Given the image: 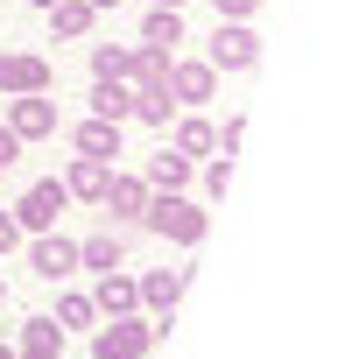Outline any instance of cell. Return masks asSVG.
<instances>
[{
	"instance_id": "cell-32",
	"label": "cell",
	"mask_w": 359,
	"mask_h": 359,
	"mask_svg": "<svg viewBox=\"0 0 359 359\" xmlns=\"http://www.w3.org/2000/svg\"><path fill=\"white\" fill-rule=\"evenodd\" d=\"M29 8H57V0H29Z\"/></svg>"
},
{
	"instance_id": "cell-25",
	"label": "cell",
	"mask_w": 359,
	"mask_h": 359,
	"mask_svg": "<svg viewBox=\"0 0 359 359\" xmlns=\"http://www.w3.org/2000/svg\"><path fill=\"white\" fill-rule=\"evenodd\" d=\"M226 191H233V162H212L205 169V198H226Z\"/></svg>"
},
{
	"instance_id": "cell-27",
	"label": "cell",
	"mask_w": 359,
	"mask_h": 359,
	"mask_svg": "<svg viewBox=\"0 0 359 359\" xmlns=\"http://www.w3.org/2000/svg\"><path fill=\"white\" fill-rule=\"evenodd\" d=\"M240 141H247V120L233 113V120H226V134H219V148H226V162H233V148H240Z\"/></svg>"
},
{
	"instance_id": "cell-24",
	"label": "cell",
	"mask_w": 359,
	"mask_h": 359,
	"mask_svg": "<svg viewBox=\"0 0 359 359\" xmlns=\"http://www.w3.org/2000/svg\"><path fill=\"white\" fill-rule=\"evenodd\" d=\"M92 317H99V310H92V296H64V303H57V331H85Z\"/></svg>"
},
{
	"instance_id": "cell-28",
	"label": "cell",
	"mask_w": 359,
	"mask_h": 359,
	"mask_svg": "<svg viewBox=\"0 0 359 359\" xmlns=\"http://www.w3.org/2000/svg\"><path fill=\"white\" fill-rule=\"evenodd\" d=\"M15 162H22V141H15V134H8V127H0V176H8V169H15Z\"/></svg>"
},
{
	"instance_id": "cell-19",
	"label": "cell",
	"mask_w": 359,
	"mask_h": 359,
	"mask_svg": "<svg viewBox=\"0 0 359 359\" xmlns=\"http://www.w3.org/2000/svg\"><path fill=\"white\" fill-rule=\"evenodd\" d=\"M43 15H50V29H57V36H71V43H78V36H92V22H99L92 0H57V8H43Z\"/></svg>"
},
{
	"instance_id": "cell-26",
	"label": "cell",
	"mask_w": 359,
	"mask_h": 359,
	"mask_svg": "<svg viewBox=\"0 0 359 359\" xmlns=\"http://www.w3.org/2000/svg\"><path fill=\"white\" fill-rule=\"evenodd\" d=\"M261 0H219V22H254Z\"/></svg>"
},
{
	"instance_id": "cell-16",
	"label": "cell",
	"mask_w": 359,
	"mask_h": 359,
	"mask_svg": "<svg viewBox=\"0 0 359 359\" xmlns=\"http://www.w3.org/2000/svg\"><path fill=\"white\" fill-rule=\"evenodd\" d=\"M78 155H99V162H113L120 155V120H78Z\"/></svg>"
},
{
	"instance_id": "cell-20",
	"label": "cell",
	"mask_w": 359,
	"mask_h": 359,
	"mask_svg": "<svg viewBox=\"0 0 359 359\" xmlns=\"http://www.w3.org/2000/svg\"><path fill=\"white\" fill-rule=\"evenodd\" d=\"M148 191H184L191 184V162L176 155V148H162V155H148V176H141Z\"/></svg>"
},
{
	"instance_id": "cell-17",
	"label": "cell",
	"mask_w": 359,
	"mask_h": 359,
	"mask_svg": "<svg viewBox=\"0 0 359 359\" xmlns=\"http://www.w3.org/2000/svg\"><path fill=\"white\" fill-rule=\"evenodd\" d=\"M127 261V240L120 233H92V240H78V268H99V275H113Z\"/></svg>"
},
{
	"instance_id": "cell-29",
	"label": "cell",
	"mask_w": 359,
	"mask_h": 359,
	"mask_svg": "<svg viewBox=\"0 0 359 359\" xmlns=\"http://www.w3.org/2000/svg\"><path fill=\"white\" fill-rule=\"evenodd\" d=\"M8 247H22V226H15V212H0V254Z\"/></svg>"
},
{
	"instance_id": "cell-30",
	"label": "cell",
	"mask_w": 359,
	"mask_h": 359,
	"mask_svg": "<svg viewBox=\"0 0 359 359\" xmlns=\"http://www.w3.org/2000/svg\"><path fill=\"white\" fill-rule=\"evenodd\" d=\"M92 8H99V15H106V8H120V0H92Z\"/></svg>"
},
{
	"instance_id": "cell-18",
	"label": "cell",
	"mask_w": 359,
	"mask_h": 359,
	"mask_svg": "<svg viewBox=\"0 0 359 359\" xmlns=\"http://www.w3.org/2000/svg\"><path fill=\"white\" fill-rule=\"evenodd\" d=\"M169 148L184 155V162H198V155H212V148H219V134H212V120H198V113H191V120H176Z\"/></svg>"
},
{
	"instance_id": "cell-10",
	"label": "cell",
	"mask_w": 359,
	"mask_h": 359,
	"mask_svg": "<svg viewBox=\"0 0 359 359\" xmlns=\"http://www.w3.org/2000/svg\"><path fill=\"white\" fill-rule=\"evenodd\" d=\"M106 184H113V162H99V155H71V169H64V191H71V198L99 205Z\"/></svg>"
},
{
	"instance_id": "cell-21",
	"label": "cell",
	"mask_w": 359,
	"mask_h": 359,
	"mask_svg": "<svg viewBox=\"0 0 359 359\" xmlns=\"http://www.w3.org/2000/svg\"><path fill=\"white\" fill-rule=\"evenodd\" d=\"M162 78H169V50H148V43H141V50L127 57V85L148 92V85H162Z\"/></svg>"
},
{
	"instance_id": "cell-23",
	"label": "cell",
	"mask_w": 359,
	"mask_h": 359,
	"mask_svg": "<svg viewBox=\"0 0 359 359\" xmlns=\"http://www.w3.org/2000/svg\"><path fill=\"white\" fill-rule=\"evenodd\" d=\"M127 57L134 50H120V43H92V78H127Z\"/></svg>"
},
{
	"instance_id": "cell-22",
	"label": "cell",
	"mask_w": 359,
	"mask_h": 359,
	"mask_svg": "<svg viewBox=\"0 0 359 359\" xmlns=\"http://www.w3.org/2000/svg\"><path fill=\"white\" fill-rule=\"evenodd\" d=\"M169 113H176L169 85H148V92H134V113H127V120H148V127H169Z\"/></svg>"
},
{
	"instance_id": "cell-1",
	"label": "cell",
	"mask_w": 359,
	"mask_h": 359,
	"mask_svg": "<svg viewBox=\"0 0 359 359\" xmlns=\"http://www.w3.org/2000/svg\"><path fill=\"white\" fill-rule=\"evenodd\" d=\"M141 226H148V233H162V240H176V247H205L212 212H205V205H191L184 191H155V198H148V212H141Z\"/></svg>"
},
{
	"instance_id": "cell-34",
	"label": "cell",
	"mask_w": 359,
	"mask_h": 359,
	"mask_svg": "<svg viewBox=\"0 0 359 359\" xmlns=\"http://www.w3.org/2000/svg\"><path fill=\"white\" fill-rule=\"evenodd\" d=\"M0 359H15V352H8V345H0Z\"/></svg>"
},
{
	"instance_id": "cell-33",
	"label": "cell",
	"mask_w": 359,
	"mask_h": 359,
	"mask_svg": "<svg viewBox=\"0 0 359 359\" xmlns=\"http://www.w3.org/2000/svg\"><path fill=\"white\" fill-rule=\"evenodd\" d=\"M0 303H8V282H0Z\"/></svg>"
},
{
	"instance_id": "cell-6",
	"label": "cell",
	"mask_w": 359,
	"mask_h": 359,
	"mask_svg": "<svg viewBox=\"0 0 359 359\" xmlns=\"http://www.w3.org/2000/svg\"><path fill=\"white\" fill-rule=\"evenodd\" d=\"M8 134H15V141H43V134H57V99H50V92H22V99H8Z\"/></svg>"
},
{
	"instance_id": "cell-15",
	"label": "cell",
	"mask_w": 359,
	"mask_h": 359,
	"mask_svg": "<svg viewBox=\"0 0 359 359\" xmlns=\"http://www.w3.org/2000/svg\"><path fill=\"white\" fill-rule=\"evenodd\" d=\"M141 43L176 57V43H184V8H148V22H141Z\"/></svg>"
},
{
	"instance_id": "cell-11",
	"label": "cell",
	"mask_w": 359,
	"mask_h": 359,
	"mask_svg": "<svg viewBox=\"0 0 359 359\" xmlns=\"http://www.w3.org/2000/svg\"><path fill=\"white\" fill-rule=\"evenodd\" d=\"M148 198H155V191L141 184V176H113L99 205H106V219H141V212H148Z\"/></svg>"
},
{
	"instance_id": "cell-4",
	"label": "cell",
	"mask_w": 359,
	"mask_h": 359,
	"mask_svg": "<svg viewBox=\"0 0 359 359\" xmlns=\"http://www.w3.org/2000/svg\"><path fill=\"white\" fill-rule=\"evenodd\" d=\"M205 64H212V71H254V64H261V36H254V22H219Z\"/></svg>"
},
{
	"instance_id": "cell-13",
	"label": "cell",
	"mask_w": 359,
	"mask_h": 359,
	"mask_svg": "<svg viewBox=\"0 0 359 359\" xmlns=\"http://www.w3.org/2000/svg\"><path fill=\"white\" fill-rule=\"evenodd\" d=\"M134 113V85L127 78H92V120H127Z\"/></svg>"
},
{
	"instance_id": "cell-2",
	"label": "cell",
	"mask_w": 359,
	"mask_h": 359,
	"mask_svg": "<svg viewBox=\"0 0 359 359\" xmlns=\"http://www.w3.org/2000/svg\"><path fill=\"white\" fill-rule=\"evenodd\" d=\"M64 205H71L64 176H36V184L15 198V226H22V233H50V226L64 219Z\"/></svg>"
},
{
	"instance_id": "cell-9",
	"label": "cell",
	"mask_w": 359,
	"mask_h": 359,
	"mask_svg": "<svg viewBox=\"0 0 359 359\" xmlns=\"http://www.w3.org/2000/svg\"><path fill=\"white\" fill-rule=\"evenodd\" d=\"M162 85H169L176 106H205V99L219 92V71H212V64H176V57H169V78H162Z\"/></svg>"
},
{
	"instance_id": "cell-7",
	"label": "cell",
	"mask_w": 359,
	"mask_h": 359,
	"mask_svg": "<svg viewBox=\"0 0 359 359\" xmlns=\"http://www.w3.org/2000/svg\"><path fill=\"white\" fill-rule=\"evenodd\" d=\"M134 289H141V310L148 317H176V303H184V289H191V268H155Z\"/></svg>"
},
{
	"instance_id": "cell-5",
	"label": "cell",
	"mask_w": 359,
	"mask_h": 359,
	"mask_svg": "<svg viewBox=\"0 0 359 359\" xmlns=\"http://www.w3.org/2000/svg\"><path fill=\"white\" fill-rule=\"evenodd\" d=\"M148 345H155V324L148 317H113L92 338V359H148Z\"/></svg>"
},
{
	"instance_id": "cell-14",
	"label": "cell",
	"mask_w": 359,
	"mask_h": 359,
	"mask_svg": "<svg viewBox=\"0 0 359 359\" xmlns=\"http://www.w3.org/2000/svg\"><path fill=\"white\" fill-rule=\"evenodd\" d=\"M15 359H64V331H57V317H29Z\"/></svg>"
},
{
	"instance_id": "cell-8",
	"label": "cell",
	"mask_w": 359,
	"mask_h": 359,
	"mask_svg": "<svg viewBox=\"0 0 359 359\" xmlns=\"http://www.w3.org/2000/svg\"><path fill=\"white\" fill-rule=\"evenodd\" d=\"M29 268H36L43 282H64V275H78V240H64L57 226H50V233H36V247H29Z\"/></svg>"
},
{
	"instance_id": "cell-31",
	"label": "cell",
	"mask_w": 359,
	"mask_h": 359,
	"mask_svg": "<svg viewBox=\"0 0 359 359\" xmlns=\"http://www.w3.org/2000/svg\"><path fill=\"white\" fill-rule=\"evenodd\" d=\"M155 8H184V0H155Z\"/></svg>"
},
{
	"instance_id": "cell-12",
	"label": "cell",
	"mask_w": 359,
	"mask_h": 359,
	"mask_svg": "<svg viewBox=\"0 0 359 359\" xmlns=\"http://www.w3.org/2000/svg\"><path fill=\"white\" fill-rule=\"evenodd\" d=\"M92 310H106V317H134L141 310V289H134V275H99V296H92Z\"/></svg>"
},
{
	"instance_id": "cell-3",
	"label": "cell",
	"mask_w": 359,
	"mask_h": 359,
	"mask_svg": "<svg viewBox=\"0 0 359 359\" xmlns=\"http://www.w3.org/2000/svg\"><path fill=\"white\" fill-rule=\"evenodd\" d=\"M57 85V64L36 57V50H0V99H22V92H50Z\"/></svg>"
}]
</instances>
